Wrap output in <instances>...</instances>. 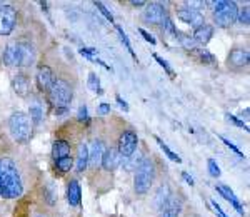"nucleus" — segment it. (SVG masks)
<instances>
[{"label":"nucleus","instance_id":"2","mask_svg":"<svg viewBox=\"0 0 250 217\" xmlns=\"http://www.w3.org/2000/svg\"><path fill=\"white\" fill-rule=\"evenodd\" d=\"M47 95H48V102L57 108V110H65V108L70 106L74 92H72V87L67 80L55 79L52 87L48 89Z\"/></svg>","mask_w":250,"mask_h":217},{"label":"nucleus","instance_id":"38","mask_svg":"<svg viewBox=\"0 0 250 217\" xmlns=\"http://www.w3.org/2000/svg\"><path fill=\"white\" fill-rule=\"evenodd\" d=\"M77 119L80 120V122H88V110H87V106H80V107H79Z\"/></svg>","mask_w":250,"mask_h":217},{"label":"nucleus","instance_id":"36","mask_svg":"<svg viewBox=\"0 0 250 217\" xmlns=\"http://www.w3.org/2000/svg\"><path fill=\"white\" fill-rule=\"evenodd\" d=\"M94 5L97 7V9H99V10H100V14H102V15H104V17H105V19L108 20V22H114V15H112V14H110V12H108V10H107V7H105V5H104V3H102V2H95V3H94Z\"/></svg>","mask_w":250,"mask_h":217},{"label":"nucleus","instance_id":"1","mask_svg":"<svg viewBox=\"0 0 250 217\" xmlns=\"http://www.w3.org/2000/svg\"><path fill=\"white\" fill-rule=\"evenodd\" d=\"M23 194L17 164L10 157L0 159V195L3 199H17Z\"/></svg>","mask_w":250,"mask_h":217},{"label":"nucleus","instance_id":"12","mask_svg":"<svg viewBox=\"0 0 250 217\" xmlns=\"http://www.w3.org/2000/svg\"><path fill=\"white\" fill-rule=\"evenodd\" d=\"M19 55L20 64L19 67H29L35 60V50L30 42H19Z\"/></svg>","mask_w":250,"mask_h":217},{"label":"nucleus","instance_id":"3","mask_svg":"<svg viewBox=\"0 0 250 217\" xmlns=\"http://www.w3.org/2000/svg\"><path fill=\"white\" fill-rule=\"evenodd\" d=\"M9 129L10 134L17 142L25 144L29 142L32 137V122L29 115H25L23 112H14L9 119Z\"/></svg>","mask_w":250,"mask_h":217},{"label":"nucleus","instance_id":"11","mask_svg":"<svg viewBox=\"0 0 250 217\" xmlns=\"http://www.w3.org/2000/svg\"><path fill=\"white\" fill-rule=\"evenodd\" d=\"M102 167L105 169V171H115V169L120 167V164H122V157H120L119 151L117 149H107L105 152H104V157H102Z\"/></svg>","mask_w":250,"mask_h":217},{"label":"nucleus","instance_id":"30","mask_svg":"<svg viewBox=\"0 0 250 217\" xmlns=\"http://www.w3.org/2000/svg\"><path fill=\"white\" fill-rule=\"evenodd\" d=\"M115 29H117V32H119V35H120V40H122V42L125 43V47H127V50L130 52V55H132V57H134V59H137L135 52H134V49H132V43H130V40H128L127 34H125V32H124V29H122V27H120V25H117Z\"/></svg>","mask_w":250,"mask_h":217},{"label":"nucleus","instance_id":"34","mask_svg":"<svg viewBox=\"0 0 250 217\" xmlns=\"http://www.w3.org/2000/svg\"><path fill=\"white\" fill-rule=\"evenodd\" d=\"M220 140H222V142H224V144H225V146H227V147H230V151H233V152H235V154L239 155V157H242V159L245 157V155H244V152H242L240 149L237 147L235 144L232 142V140H229L227 137H222V135H220Z\"/></svg>","mask_w":250,"mask_h":217},{"label":"nucleus","instance_id":"23","mask_svg":"<svg viewBox=\"0 0 250 217\" xmlns=\"http://www.w3.org/2000/svg\"><path fill=\"white\" fill-rule=\"evenodd\" d=\"M180 216V202L177 200H168V204L160 211L159 217H179Z\"/></svg>","mask_w":250,"mask_h":217},{"label":"nucleus","instance_id":"32","mask_svg":"<svg viewBox=\"0 0 250 217\" xmlns=\"http://www.w3.org/2000/svg\"><path fill=\"white\" fill-rule=\"evenodd\" d=\"M207 166H208V174L212 175V177H220V167L219 164H217V160L213 159H208L207 160Z\"/></svg>","mask_w":250,"mask_h":217},{"label":"nucleus","instance_id":"41","mask_svg":"<svg viewBox=\"0 0 250 217\" xmlns=\"http://www.w3.org/2000/svg\"><path fill=\"white\" fill-rule=\"evenodd\" d=\"M139 32H140V35H142V37H144L145 40H147V42H150V43H152V45H155V43H157V40H155L154 37H152V35L148 34L147 30H144V29H139Z\"/></svg>","mask_w":250,"mask_h":217},{"label":"nucleus","instance_id":"24","mask_svg":"<svg viewBox=\"0 0 250 217\" xmlns=\"http://www.w3.org/2000/svg\"><path fill=\"white\" fill-rule=\"evenodd\" d=\"M142 160H144V157L140 154H137V155L132 154L130 157L122 159V164H120V166H124L125 171H137L140 164H142Z\"/></svg>","mask_w":250,"mask_h":217},{"label":"nucleus","instance_id":"45","mask_svg":"<svg viewBox=\"0 0 250 217\" xmlns=\"http://www.w3.org/2000/svg\"><path fill=\"white\" fill-rule=\"evenodd\" d=\"M182 179L188 184V186H193V177L192 175H188L187 172H182Z\"/></svg>","mask_w":250,"mask_h":217},{"label":"nucleus","instance_id":"42","mask_svg":"<svg viewBox=\"0 0 250 217\" xmlns=\"http://www.w3.org/2000/svg\"><path fill=\"white\" fill-rule=\"evenodd\" d=\"M212 207H213V211H215V214L219 216V217H229L224 211H222V207L215 202V200H212Z\"/></svg>","mask_w":250,"mask_h":217},{"label":"nucleus","instance_id":"17","mask_svg":"<svg viewBox=\"0 0 250 217\" xmlns=\"http://www.w3.org/2000/svg\"><path fill=\"white\" fill-rule=\"evenodd\" d=\"M104 152H105V147H104V142L102 140H94L92 147L88 149V162L92 166H99L102 162V157H104Z\"/></svg>","mask_w":250,"mask_h":217},{"label":"nucleus","instance_id":"37","mask_svg":"<svg viewBox=\"0 0 250 217\" xmlns=\"http://www.w3.org/2000/svg\"><path fill=\"white\" fill-rule=\"evenodd\" d=\"M205 5H207V3L202 2V0H190V2H187V9L197 10V12H200V9H204Z\"/></svg>","mask_w":250,"mask_h":217},{"label":"nucleus","instance_id":"8","mask_svg":"<svg viewBox=\"0 0 250 217\" xmlns=\"http://www.w3.org/2000/svg\"><path fill=\"white\" fill-rule=\"evenodd\" d=\"M147 9L144 12V20L148 23H162L164 19L167 17V10L162 3H157V2H152V3H147Z\"/></svg>","mask_w":250,"mask_h":217},{"label":"nucleus","instance_id":"9","mask_svg":"<svg viewBox=\"0 0 250 217\" xmlns=\"http://www.w3.org/2000/svg\"><path fill=\"white\" fill-rule=\"evenodd\" d=\"M177 17H179L180 22L195 27V29H197V27H200V25H204V22H205L202 12L190 10V9H180L179 12H177Z\"/></svg>","mask_w":250,"mask_h":217},{"label":"nucleus","instance_id":"15","mask_svg":"<svg viewBox=\"0 0 250 217\" xmlns=\"http://www.w3.org/2000/svg\"><path fill=\"white\" fill-rule=\"evenodd\" d=\"M217 192L224 197L225 200H229V202L232 204V207L235 209L237 212H239L240 216H244L245 212H244V207H242V204H240V200L237 199V195L233 194V191L230 187H227V186H217Z\"/></svg>","mask_w":250,"mask_h":217},{"label":"nucleus","instance_id":"5","mask_svg":"<svg viewBox=\"0 0 250 217\" xmlns=\"http://www.w3.org/2000/svg\"><path fill=\"white\" fill-rule=\"evenodd\" d=\"M213 17L215 23L219 27H230L233 22H237V14H239V7L235 2L230 0H220V2H213Z\"/></svg>","mask_w":250,"mask_h":217},{"label":"nucleus","instance_id":"7","mask_svg":"<svg viewBox=\"0 0 250 217\" xmlns=\"http://www.w3.org/2000/svg\"><path fill=\"white\" fill-rule=\"evenodd\" d=\"M17 23V10L12 5L0 7V35H10Z\"/></svg>","mask_w":250,"mask_h":217},{"label":"nucleus","instance_id":"13","mask_svg":"<svg viewBox=\"0 0 250 217\" xmlns=\"http://www.w3.org/2000/svg\"><path fill=\"white\" fill-rule=\"evenodd\" d=\"M2 60L7 67H19L20 55H19V42H12L5 47L2 55Z\"/></svg>","mask_w":250,"mask_h":217},{"label":"nucleus","instance_id":"29","mask_svg":"<svg viewBox=\"0 0 250 217\" xmlns=\"http://www.w3.org/2000/svg\"><path fill=\"white\" fill-rule=\"evenodd\" d=\"M55 166H57V169L60 172H68L72 169V166H74V159L68 155V157H62L59 160H55Z\"/></svg>","mask_w":250,"mask_h":217},{"label":"nucleus","instance_id":"39","mask_svg":"<svg viewBox=\"0 0 250 217\" xmlns=\"http://www.w3.org/2000/svg\"><path fill=\"white\" fill-rule=\"evenodd\" d=\"M225 115H227V119H229V120H232V122L235 124V126L242 127V129H244V130H249V127L244 124V120H240L239 117H235V115H232V114H225Z\"/></svg>","mask_w":250,"mask_h":217},{"label":"nucleus","instance_id":"25","mask_svg":"<svg viewBox=\"0 0 250 217\" xmlns=\"http://www.w3.org/2000/svg\"><path fill=\"white\" fill-rule=\"evenodd\" d=\"M29 115H30V122L34 124V126H39L40 124V120H42L43 117V110H42V107L39 106L37 102H34L32 106L29 107Z\"/></svg>","mask_w":250,"mask_h":217},{"label":"nucleus","instance_id":"6","mask_svg":"<svg viewBox=\"0 0 250 217\" xmlns=\"http://www.w3.org/2000/svg\"><path fill=\"white\" fill-rule=\"evenodd\" d=\"M137 144H139V137H137V132L135 130H125L119 139V151L120 157L122 159H127L130 157L132 154H135V149H137Z\"/></svg>","mask_w":250,"mask_h":217},{"label":"nucleus","instance_id":"27","mask_svg":"<svg viewBox=\"0 0 250 217\" xmlns=\"http://www.w3.org/2000/svg\"><path fill=\"white\" fill-rule=\"evenodd\" d=\"M87 84H88V89L92 92H95V94H102V87H100V79L99 75L95 74V72H90L88 74V79H87Z\"/></svg>","mask_w":250,"mask_h":217},{"label":"nucleus","instance_id":"35","mask_svg":"<svg viewBox=\"0 0 250 217\" xmlns=\"http://www.w3.org/2000/svg\"><path fill=\"white\" fill-rule=\"evenodd\" d=\"M237 20H239L240 23H245V25H249V22H250V12H249V7H245V9L239 10V14H237Z\"/></svg>","mask_w":250,"mask_h":217},{"label":"nucleus","instance_id":"20","mask_svg":"<svg viewBox=\"0 0 250 217\" xmlns=\"http://www.w3.org/2000/svg\"><path fill=\"white\" fill-rule=\"evenodd\" d=\"M68 155H70V144L63 139L55 140L54 146H52V157H54V160L68 157Z\"/></svg>","mask_w":250,"mask_h":217},{"label":"nucleus","instance_id":"44","mask_svg":"<svg viewBox=\"0 0 250 217\" xmlns=\"http://www.w3.org/2000/svg\"><path fill=\"white\" fill-rule=\"evenodd\" d=\"M115 99H117V102H119V106H120V107H122V108H124V110H125V112H127V110H128V106H127V102H125V100H124L122 97H120V95H119V94H117V95H115Z\"/></svg>","mask_w":250,"mask_h":217},{"label":"nucleus","instance_id":"22","mask_svg":"<svg viewBox=\"0 0 250 217\" xmlns=\"http://www.w3.org/2000/svg\"><path fill=\"white\" fill-rule=\"evenodd\" d=\"M88 166V147L85 144H80L77 152V172H83Z\"/></svg>","mask_w":250,"mask_h":217},{"label":"nucleus","instance_id":"26","mask_svg":"<svg viewBox=\"0 0 250 217\" xmlns=\"http://www.w3.org/2000/svg\"><path fill=\"white\" fill-rule=\"evenodd\" d=\"M155 140H157V142H159V146H160V149H162V151H164V154H165V155H167V157H168V159H170V160H173V162H177V164H180V162H182V159H180V157H179V155H177V154H175V152H173V151H172V149H170V147H168V146H167V144H165V142H164V140H162V139H160V137H155Z\"/></svg>","mask_w":250,"mask_h":217},{"label":"nucleus","instance_id":"31","mask_svg":"<svg viewBox=\"0 0 250 217\" xmlns=\"http://www.w3.org/2000/svg\"><path fill=\"white\" fill-rule=\"evenodd\" d=\"M162 29H164V32H167V34L173 35V37H177V35H179V32H177L175 25H173V22H172V19H170V17H165V19H164Z\"/></svg>","mask_w":250,"mask_h":217},{"label":"nucleus","instance_id":"43","mask_svg":"<svg viewBox=\"0 0 250 217\" xmlns=\"http://www.w3.org/2000/svg\"><path fill=\"white\" fill-rule=\"evenodd\" d=\"M110 112V104H100L99 106V114L100 115H107Z\"/></svg>","mask_w":250,"mask_h":217},{"label":"nucleus","instance_id":"46","mask_svg":"<svg viewBox=\"0 0 250 217\" xmlns=\"http://www.w3.org/2000/svg\"><path fill=\"white\" fill-rule=\"evenodd\" d=\"M130 5L132 7H145L147 3L142 2V0H134V2H130Z\"/></svg>","mask_w":250,"mask_h":217},{"label":"nucleus","instance_id":"33","mask_svg":"<svg viewBox=\"0 0 250 217\" xmlns=\"http://www.w3.org/2000/svg\"><path fill=\"white\" fill-rule=\"evenodd\" d=\"M154 59L157 60V62H159V65H160V67H164V70L167 72V74L170 75V77H175V72H173V70H172V67L167 64V60H164L159 54H154Z\"/></svg>","mask_w":250,"mask_h":217},{"label":"nucleus","instance_id":"18","mask_svg":"<svg viewBox=\"0 0 250 217\" xmlns=\"http://www.w3.org/2000/svg\"><path fill=\"white\" fill-rule=\"evenodd\" d=\"M12 87H14L15 94L20 95V97H25V95H29V92H30V82L23 74H19L17 77L12 80Z\"/></svg>","mask_w":250,"mask_h":217},{"label":"nucleus","instance_id":"21","mask_svg":"<svg viewBox=\"0 0 250 217\" xmlns=\"http://www.w3.org/2000/svg\"><path fill=\"white\" fill-rule=\"evenodd\" d=\"M170 195H172L170 187H168L167 184H162V186L157 189V194H155V206L159 207L160 211H162V209L168 204V200H170Z\"/></svg>","mask_w":250,"mask_h":217},{"label":"nucleus","instance_id":"47","mask_svg":"<svg viewBox=\"0 0 250 217\" xmlns=\"http://www.w3.org/2000/svg\"><path fill=\"white\" fill-rule=\"evenodd\" d=\"M249 108H245V112H242V117H249Z\"/></svg>","mask_w":250,"mask_h":217},{"label":"nucleus","instance_id":"10","mask_svg":"<svg viewBox=\"0 0 250 217\" xmlns=\"http://www.w3.org/2000/svg\"><path fill=\"white\" fill-rule=\"evenodd\" d=\"M54 72L48 65H40L37 70V86L40 92H48V89L52 87L54 84Z\"/></svg>","mask_w":250,"mask_h":217},{"label":"nucleus","instance_id":"14","mask_svg":"<svg viewBox=\"0 0 250 217\" xmlns=\"http://www.w3.org/2000/svg\"><path fill=\"white\" fill-rule=\"evenodd\" d=\"M250 62V54L245 49H233L229 54V65L232 67H247Z\"/></svg>","mask_w":250,"mask_h":217},{"label":"nucleus","instance_id":"28","mask_svg":"<svg viewBox=\"0 0 250 217\" xmlns=\"http://www.w3.org/2000/svg\"><path fill=\"white\" fill-rule=\"evenodd\" d=\"M177 37H179L180 43H182V47H184L185 50H195L197 49V42L193 40V37H190V35L179 34Z\"/></svg>","mask_w":250,"mask_h":217},{"label":"nucleus","instance_id":"19","mask_svg":"<svg viewBox=\"0 0 250 217\" xmlns=\"http://www.w3.org/2000/svg\"><path fill=\"white\" fill-rule=\"evenodd\" d=\"M213 35V27L208 25V23H204V25L197 27L195 30H193V40H195L197 43H207L208 40L212 39Z\"/></svg>","mask_w":250,"mask_h":217},{"label":"nucleus","instance_id":"16","mask_svg":"<svg viewBox=\"0 0 250 217\" xmlns=\"http://www.w3.org/2000/svg\"><path fill=\"white\" fill-rule=\"evenodd\" d=\"M80 199H82V189H80L79 180H70L67 187V200L72 207L80 206Z\"/></svg>","mask_w":250,"mask_h":217},{"label":"nucleus","instance_id":"4","mask_svg":"<svg viewBox=\"0 0 250 217\" xmlns=\"http://www.w3.org/2000/svg\"><path fill=\"white\" fill-rule=\"evenodd\" d=\"M155 177V169H154V162L150 159H144L142 164L139 166V169L135 171V182H134V189L137 194L144 195L150 191V186L154 182Z\"/></svg>","mask_w":250,"mask_h":217},{"label":"nucleus","instance_id":"40","mask_svg":"<svg viewBox=\"0 0 250 217\" xmlns=\"http://www.w3.org/2000/svg\"><path fill=\"white\" fill-rule=\"evenodd\" d=\"M200 59H202V62H205V64H213V62H215L213 55H212V54H208L207 50L200 52Z\"/></svg>","mask_w":250,"mask_h":217}]
</instances>
